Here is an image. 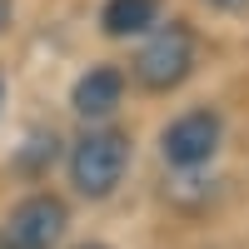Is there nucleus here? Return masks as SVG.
Segmentation results:
<instances>
[{
    "label": "nucleus",
    "mask_w": 249,
    "mask_h": 249,
    "mask_svg": "<svg viewBox=\"0 0 249 249\" xmlns=\"http://www.w3.org/2000/svg\"><path fill=\"white\" fill-rule=\"evenodd\" d=\"M124 170H130V135H120V130H90L70 150V179L85 199L115 195Z\"/></svg>",
    "instance_id": "nucleus-1"
},
{
    "label": "nucleus",
    "mask_w": 249,
    "mask_h": 249,
    "mask_svg": "<svg viewBox=\"0 0 249 249\" xmlns=\"http://www.w3.org/2000/svg\"><path fill=\"white\" fill-rule=\"evenodd\" d=\"M195 70V30L184 25V20H170V25H160L150 40H144V50L135 55V80L144 90H175L184 85Z\"/></svg>",
    "instance_id": "nucleus-2"
},
{
    "label": "nucleus",
    "mask_w": 249,
    "mask_h": 249,
    "mask_svg": "<svg viewBox=\"0 0 249 249\" xmlns=\"http://www.w3.org/2000/svg\"><path fill=\"white\" fill-rule=\"evenodd\" d=\"M65 224H70V214H65V204L55 195H30V199H20L10 210L0 249H50L65 234Z\"/></svg>",
    "instance_id": "nucleus-3"
},
{
    "label": "nucleus",
    "mask_w": 249,
    "mask_h": 249,
    "mask_svg": "<svg viewBox=\"0 0 249 249\" xmlns=\"http://www.w3.org/2000/svg\"><path fill=\"white\" fill-rule=\"evenodd\" d=\"M219 140H224L219 115H214V110H190V115H179L170 130H164L160 150H164V160H170L175 170H199V164L214 160Z\"/></svg>",
    "instance_id": "nucleus-4"
},
{
    "label": "nucleus",
    "mask_w": 249,
    "mask_h": 249,
    "mask_svg": "<svg viewBox=\"0 0 249 249\" xmlns=\"http://www.w3.org/2000/svg\"><path fill=\"white\" fill-rule=\"evenodd\" d=\"M120 100H124V75L115 65H90L85 75L75 80V90H70L75 115H85V120H105Z\"/></svg>",
    "instance_id": "nucleus-5"
},
{
    "label": "nucleus",
    "mask_w": 249,
    "mask_h": 249,
    "mask_svg": "<svg viewBox=\"0 0 249 249\" xmlns=\"http://www.w3.org/2000/svg\"><path fill=\"white\" fill-rule=\"evenodd\" d=\"M160 25V0H105L100 10V30L110 40H130Z\"/></svg>",
    "instance_id": "nucleus-6"
},
{
    "label": "nucleus",
    "mask_w": 249,
    "mask_h": 249,
    "mask_svg": "<svg viewBox=\"0 0 249 249\" xmlns=\"http://www.w3.org/2000/svg\"><path fill=\"white\" fill-rule=\"evenodd\" d=\"M204 5H214V10H244L249 0H204Z\"/></svg>",
    "instance_id": "nucleus-7"
},
{
    "label": "nucleus",
    "mask_w": 249,
    "mask_h": 249,
    "mask_svg": "<svg viewBox=\"0 0 249 249\" xmlns=\"http://www.w3.org/2000/svg\"><path fill=\"white\" fill-rule=\"evenodd\" d=\"M10 25V0H0V30Z\"/></svg>",
    "instance_id": "nucleus-8"
},
{
    "label": "nucleus",
    "mask_w": 249,
    "mask_h": 249,
    "mask_svg": "<svg viewBox=\"0 0 249 249\" xmlns=\"http://www.w3.org/2000/svg\"><path fill=\"white\" fill-rule=\"evenodd\" d=\"M80 249H105V244H80Z\"/></svg>",
    "instance_id": "nucleus-9"
},
{
    "label": "nucleus",
    "mask_w": 249,
    "mask_h": 249,
    "mask_svg": "<svg viewBox=\"0 0 249 249\" xmlns=\"http://www.w3.org/2000/svg\"><path fill=\"white\" fill-rule=\"evenodd\" d=\"M0 100H5V85H0Z\"/></svg>",
    "instance_id": "nucleus-10"
}]
</instances>
